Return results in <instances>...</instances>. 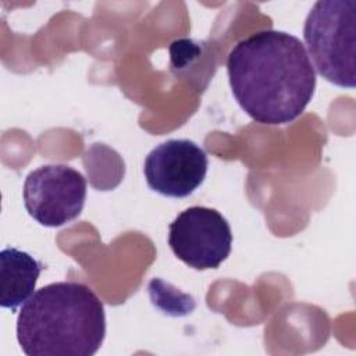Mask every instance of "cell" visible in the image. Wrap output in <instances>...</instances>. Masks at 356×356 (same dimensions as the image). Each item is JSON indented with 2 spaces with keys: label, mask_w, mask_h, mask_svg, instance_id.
I'll return each instance as SVG.
<instances>
[{
  "label": "cell",
  "mask_w": 356,
  "mask_h": 356,
  "mask_svg": "<svg viewBox=\"0 0 356 356\" xmlns=\"http://www.w3.org/2000/svg\"><path fill=\"white\" fill-rule=\"evenodd\" d=\"M232 95L256 122L284 125L296 120L316 89V71L305 44L284 31H260L228 54Z\"/></svg>",
  "instance_id": "6da1fadb"
},
{
  "label": "cell",
  "mask_w": 356,
  "mask_h": 356,
  "mask_svg": "<svg viewBox=\"0 0 356 356\" xmlns=\"http://www.w3.org/2000/svg\"><path fill=\"white\" fill-rule=\"evenodd\" d=\"M106 337L104 306L85 284L51 282L17 317V341L28 356H92Z\"/></svg>",
  "instance_id": "7a4b0ae2"
},
{
  "label": "cell",
  "mask_w": 356,
  "mask_h": 356,
  "mask_svg": "<svg viewBox=\"0 0 356 356\" xmlns=\"http://www.w3.org/2000/svg\"><path fill=\"white\" fill-rule=\"evenodd\" d=\"M303 39L317 72L341 88L356 85V0H320L310 8Z\"/></svg>",
  "instance_id": "3957f363"
},
{
  "label": "cell",
  "mask_w": 356,
  "mask_h": 356,
  "mask_svg": "<svg viewBox=\"0 0 356 356\" xmlns=\"http://www.w3.org/2000/svg\"><path fill=\"white\" fill-rule=\"evenodd\" d=\"M28 214L44 227H61L75 220L86 199V179L65 164H46L31 171L22 188Z\"/></svg>",
  "instance_id": "277c9868"
},
{
  "label": "cell",
  "mask_w": 356,
  "mask_h": 356,
  "mask_svg": "<svg viewBox=\"0 0 356 356\" xmlns=\"http://www.w3.org/2000/svg\"><path fill=\"white\" fill-rule=\"evenodd\" d=\"M168 245L181 261L195 270L217 268L231 253L232 232L216 209L192 206L170 222Z\"/></svg>",
  "instance_id": "5b68a950"
},
{
  "label": "cell",
  "mask_w": 356,
  "mask_h": 356,
  "mask_svg": "<svg viewBox=\"0 0 356 356\" xmlns=\"http://www.w3.org/2000/svg\"><path fill=\"white\" fill-rule=\"evenodd\" d=\"M206 152L189 139H168L149 152L143 174L149 188L163 196L186 197L204 181Z\"/></svg>",
  "instance_id": "8992f818"
},
{
  "label": "cell",
  "mask_w": 356,
  "mask_h": 356,
  "mask_svg": "<svg viewBox=\"0 0 356 356\" xmlns=\"http://www.w3.org/2000/svg\"><path fill=\"white\" fill-rule=\"evenodd\" d=\"M43 266L29 253L6 248L0 253V305L15 312L35 289Z\"/></svg>",
  "instance_id": "52a82bcc"
}]
</instances>
